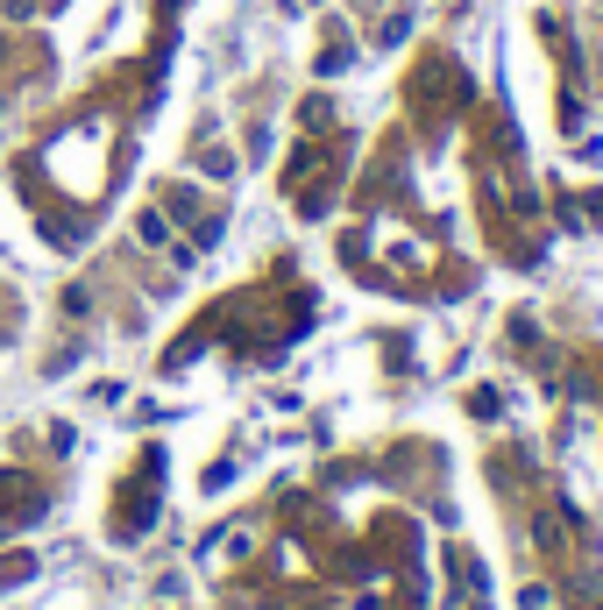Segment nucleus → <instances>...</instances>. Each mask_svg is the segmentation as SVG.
<instances>
[{"label": "nucleus", "mask_w": 603, "mask_h": 610, "mask_svg": "<svg viewBox=\"0 0 603 610\" xmlns=\"http://www.w3.org/2000/svg\"><path fill=\"white\" fill-rule=\"evenodd\" d=\"M0 57H8V43H0Z\"/></svg>", "instance_id": "obj_1"}]
</instances>
